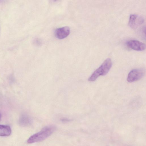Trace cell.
<instances>
[{
	"label": "cell",
	"instance_id": "ba28073f",
	"mask_svg": "<svg viewBox=\"0 0 146 146\" xmlns=\"http://www.w3.org/2000/svg\"><path fill=\"white\" fill-rule=\"evenodd\" d=\"M62 121L64 122H68L70 121V119L66 118H62L61 119Z\"/></svg>",
	"mask_w": 146,
	"mask_h": 146
},
{
	"label": "cell",
	"instance_id": "3957f363",
	"mask_svg": "<svg viewBox=\"0 0 146 146\" xmlns=\"http://www.w3.org/2000/svg\"><path fill=\"white\" fill-rule=\"evenodd\" d=\"M145 73L144 70L142 68L132 70L129 73L127 78V81L132 82L141 78Z\"/></svg>",
	"mask_w": 146,
	"mask_h": 146
},
{
	"label": "cell",
	"instance_id": "6da1fadb",
	"mask_svg": "<svg viewBox=\"0 0 146 146\" xmlns=\"http://www.w3.org/2000/svg\"><path fill=\"white\" fill-rule=\"evenodd\" d=\"M55 129L56 127L54 125L46 126L31 136L28 139L27 142L30 144L43 141L51 135Z\"/></svg>",
	"mask_w": 146,
	"mask_h": 146
},
{
	"label": "cell",
	"instance_id": "52a82bcc",
	"mask_svg": "<svg viewBox=\"0 0 146 146\" xmlns=\"http://www.w3.org/2000/svg\"><path fill=\"white\" fill-rule=\"evenodd\" d=\"M11 133V129L9 126L0 125V136H7Z\"/></svg>",
	"mask_w": 146,
	"mask_h": 146
},
{
	"label": "cell",
	"instance_id": "8992f818",
	"mask_svg": "<svg viewBox=\"0 0 146 146\" xmlns=\"http://www.w3.org/2000/svg\"><path fill=\"white\" fill-rule=\"evenodd\" d=\"M70 31V29L68 27H64L56 29L55 31L54 34L57 38L62 39L69 35Z\"/></svg>",
	"mask_w": 146,
	"mask_h": 146
},
{
	"label": "cell",
	"instance_id": "277c9868",
	"mask_svg": "<svg viewBox=\"0 0 146 146\" xmlns=\"http://www.w3.org/2000/svg\"><path fill=\"white\" fill-rule=\"evenodd\" d=\"M144 21V19L141 16L131 15L130 17L129 25L132 29H136L143 23Z\"/></svg>",
	"mask_w": 146,
	"mask_h": 146
},
{
	"label": "cell",
	"instance_id": "5b68a950",
	"mask_svg": "<svg viewBox=\"0 0 146 146\" xmlns=\"http://www.w3.org/2000/svg\"><path fill=\"white\" fill-rule=\"evenodd\" d=\"M126 44L130 48L136 51H142L145 48V45L144 43L136 40H129L127 41Z\"/></svg>",
	"mask_w": 146,
	"mask_h": 146
},
{
	"label": "cell",
	"instance_id": "7a4b0ae2",
	"mask_svg": "<svg viewBox=\"0 0 146 146\" xmlns=\"http://www.w3.org/2000/svg\"><path fill=\"white\" fill-rule=\"evenodd\" d=\"M112 62L111 59L110 58L107 59L101 66L94 72L88 78V80L93 81L100 76L106 75L109 71Z\"/></svg>",
	"mask_w": 146,
	"mask_h": 146
},
{
	"label": "cell",
	"instance_id": "9c48e42d",
	"mask_svg": "<svg viewBox=\"0 0 146 146\" xmlns=\"http://www.w3.org/2000/svg\"><path fill=\"white\" fill-rule=\"evenodd\" d=\"M0 118H1V115H0Z\"/></svg>",
	"mask_w": 146,
	"mask_h": 146
}]
</instances>
